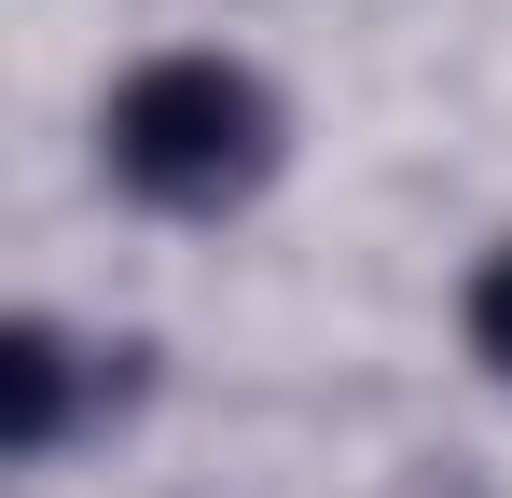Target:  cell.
<instances>
[{"label": "cell", "instance_id": "1", "mask_svg": "<svg viewBox=\"0 0 512 498\" xmlns=\"http://www.w3.org/2000/svg\"><path fill=\"white\" fill-rule=\"evenodd\" d=\"M97 139H111V180L153 208H236L277 166V97L236 56H153V70H125Z\"/></svg>", "mask_w": 512, "mask_h": 498}, {"label": "cell", "instance_id": "2", "mask_svg": "<svg viewBox=\"0 0 512 498\" xmlns=\"http://www.w3.org/2000/svg\"><path fill=\"white\" fill-rule=\"evenodd\" d=\"M0 429H14V457H42L70 429V346L42 319H14V346H0Z\"/></svg>", "mask_w": 512, "mask_h": 498}, {"label": "cell", "instance_id": "3", "mask_svg": "<svg viewBox=\"0 0 512 498\" xmlns=\"http://www.w3.org/2000/svg\"><path fill=\"white\" fill-rule=\"evenodd\" d=\"M471 346H485V360L512 374V249L485 263V277H471Z\"/></svg>", "mask_w": 512, "mask_h": 498}]
</instances>
